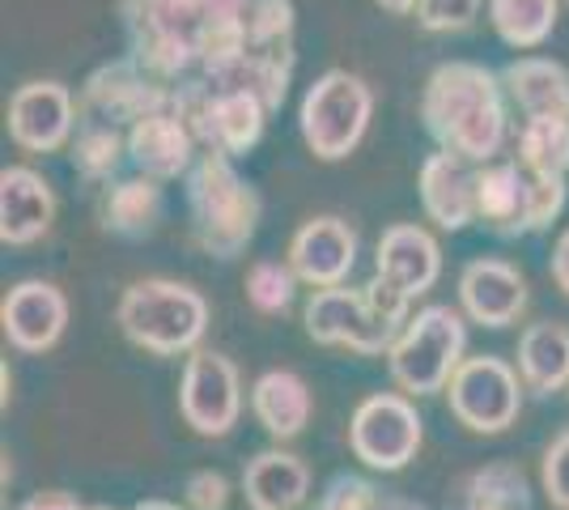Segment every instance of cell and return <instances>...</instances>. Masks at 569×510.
Returning a JSON list of instances; mask_svg holds the SVG:
<instances>
[{"label": "cell", "mask_w": 569, "mask_h": 510, "mask_svg": "<svg viewBox=\"0 0 569 510\" xmlns=\"http://www.w3.org/2000/svg\"><path fill=\"white\" fill-rule=\"evenodd\" d=\"M421 123L442 153L472 167L498 162L506 146V86L476 60H447L426 77Z\"/></svg>", "instance_id": "6da1fadb"}, {"label": "cell", "mask_w": 569, "mask_h": 510, "mask_svg": "<svg viewBox=\"0 0 569 510\" xmlns=\"http://www.w3.org/2000/svg\"><path fill=\"white\" fill-rule=\"evenodd\" d=\"M260 192L238 174L234 158L226 153H200L188 174V213L191 234L200 251L217 260H234L247 251L260 226Z\"/></svg>", "instance_id": "7a4b0ae2"}, {"label": "cell", "mask_w": 569, "mask_h": 510, "mask_svg": "<svg viewBox=\"0 0 569 510\" xmlns=\"http://www.w3.org/2000/svg\"><path fill=\"white\" fill-rule=\"evenodd\" d=\"M116 323L144 353L179 358V353L200 349V340L209 332V302L200 290H191L188 281L144 277L119 293Z\"/></svg>", "instance_id": "3957f363"}, {"label": "cell", "mask_w": 569, "mask_h": 510, "mask_svg": "<svg viewBox=\"0 0 569 510\" xmlns=\"http://www.w3.org/2000/svg\"><path fill=\"white\" fill-rule=\"evenodd\" d=\"M123 26L132 60L158 81H183L191 69H200L204 48V22L196 0H123Z\"/></svg>", "instance_id": "277c9868"}, {"label": "cell", "mask_w": 569, "mask_h": 510, "mask_svg": "<svg viewBox=\"0 0 569 510\" xmlns=\"http://www.w3.org/2000/svg\"><path fill=\"white\" fill-rule=\"evenodd\" d=\"M463 349H468L463 316L455 307L433 302L403 323L400 340L387 353V366L403 396H433V391L451 388L455 370L468 362Z\"/></svg>", "instance_id": "5b68a950"}, {"label": "cell", "mask_w": 569, "mask_h": 510, "mask_svg": "<svg viewBox=\"0 0 569 510\" xmlns=\"http://www.w3.org/2000/svg\"><path fill=\"white\" fill-rule=\"evenodd\" d=\"M370 120H375V90L349 69H328L323 77H315V86L298 107L302 141L319 162L349 158L361 146Z\"/></svg>", "instance_id": "8992f818"}, {"label": "cell", "mask_w": 569, "mask_h": 510, "mask_svg": "<svg viewBox=\"0 0 569 510\" xmlns=\"http://www.w3.org/2000/svg\"><path fill=\"white\" fill-rule=\"evenodd\" d=\"M447 396L459 426H468L472 434H501L522 413V374L506 358L480 353L455 370Z\"/></svg>", "instance_id": "52a82bcc"}, {"label": "cell", "mask_w": 569, "mask_h": 510, "mask_svg": "<svg viewBox=\"0 0 569 510\" xmlns=\"http://www.w3.org/2000/svg\"><path fill=\"white\" fill-rule=\"evenodd\" d=\"M302 319H307V337L315 344H336V349H349L361 358L391 353V344L403 332L400 323H391L387 316L375 311L366 290H349V286L315 290Z\"/></svg>", "instance_id": "ba28073f"}, {"label": "cell", "mask_w": 569, "mask_h": 510, "mask_svg": "<svg viewBox=\"0 0 569 510\" xmlns=\"http://www.w3.org/2000/svg\"><path fill=\"white\" fill-rule=\"evenodd\" d=\"M349 447L375 472H400L421 451V413L400 391H379L357 404L349 421Z\"/></svg>", "instance_id": "9c48e42d"}, {"label": "cell", "mask_w": 569, "mask_h": 510, "mask_svg": "<svg viewBox=\"0 0 569 510\" xmlns=\"http://www.w3.org/2000/svg\"><path fill=\"white\" fill-rule=\"evenodd\" d=\"M77 107H81V120L116 123V128L128 132L137 120L170 107V86L158 81L153 73H144L132 56H119V60H111V64H102V69L86 77Z\"/></svg>", "instance_id": "30bf717a"}, {"label": "cell", "mask_w": 569, "mask_h": 510, "mask_svg": "<svg viewBox=\"0 0 569 510\" xmlns=\"http://www.w3.org/2000/svg\"><path fill=\"white\" fill-rule=\"evenodd\" d=\"M179 413L200 438H226L242 413V379L226 353L196 349L183 366L179 383Z\"/></svg>", "instance_id": "8fae6325"}, {"label": "cell", "mask_w": 569, "mask_h": 510, "mask_svg": "<svg viewBox=\"0 0 569 510\" xmlns=\"http://www.w3.org/2000/svg\"><path fill=\"white\" fill-rule=\"evenodd\" d=\"M9 141L26 153H56V149L72 146L77 123H81V107L64 81H26L9 98Z\"/></svg>", "instance_id": "7c38bea8"}, {"label": "cell", "mask_w": 569, "mask_h": 510, "mask_svg": "<svg viewBox=\"0 0 569 510\" xmlns=\"http://www.w3.org/2000/svg\"><path fill=\"white\" fill-rule=\"evenodd\" d=\"M284 264L293 268V277L310 290H336L349 281L357 264V230L336 213L302 221L289 239Z\"/></svg>", "instance_id": "4fadbf2b"}, {"label": "cell", "mask_w": 569, "mask_h": 510, "mask_svg": "<svg viewBox=\"0 0 569 510\" xmlns=\"http://www.w3.org/2000/svg\"><path fill=\"white\" fill-rule=\"evenodd\" d=\"M0 328L13 349L22 353H48L60 344L64 328H69V298L51 281H18L0 302Z\"/></svg>", "instance_id": "5bb4252c"}, {"label": "cell", "mask_w": 569, "mask_h": 510, "mask_svg": "<svg viewBox=\"0 0 569 510\" xmlns=\"http://www.w3.org/2000/svg\"><path fill=\"white\" fill-rule=\"evenodd\" d=\"M459 307L480 328H510L527 311V277L501 256H480L459 272Z\"/></svg>", "instance_id": "9a60e30c"}, {"label": "cell", "mask_w": 569, "mask_h": 510, "mask_svg": "<svg viewBox=\"0 0 569 510\" xmlns=\"http://www.w3.org/2000/svg\"><path fill=\"white\" fill-rule=\"evenodd\" d=\"M196 137L191 128L179 120L174 107H162L153 116H144L128 128V162L137 167V174H149L158 183L167 179H179V174H191L196 167Z\"/></svg>", "instance_id": "2e32d148"}, {"label": "cell", "mask_w": 569, "mask_h": 510, "mask_svg": "<svg viewBox=\"0 0 569 510\" xmlns=\"http://www.w3.org/2000/svg\"><path fill=\"white\" fill-rule=\"evenodd\" d=\"M476 188H480V167L455 158V153H429L421 162V179H417V192H421V209L438 230H468L476 218Z\"/></svg>", "instance_id": "e0dca14e"}, {"label": "cell", "mask_w": 569, "mask_h": 510, "mask_svg": "<svg viewBox=\"0 0 569 510\" xmlns=\"http://www.w3.org/2000/svg\"><path fill=\"white\" fill-rule=\"evenodd\" d=\"M375 272L387 277L391 286H400L412 302L429 293L442 277V247L429 234L426 226L417 221H396L387 226L375 251Z\"/></svg>", "instance_id": "ac0fdd59"}, {"label": "cell", "mask_w": 569, "mask_h": 510, "mask_svg": "<svg viewBox=\"0 0 569 510\" xmlns=\"http://www.w3.org/2000/svg\"><path fill=\"white\" fill-rule=\"evenodd\" d=\"M56 221V192L34 167L0 170V243L30 247L39 243Z\"/></svg>", "instance_id": "d6986e66"}, {"label": "cell", "mask_w": 569, "mask_h": 510, "mask_svg": "<svg viewBox=\"0 0 569 510\" xmlns=\"http://www.w3.org/2000/svg\"><path fill=\"white\" fill-rule=\"evenodd\" d=\"M476 218L501 239L531 234V170L515 162H489L480 167L476 188Z\"/></svg>", "instance_id": "ffe728a7"}, {"label": "cell", "mask_w": 569, "mask_h": 510, "mask_svg": "<svg viewBox=\"0 0 569 510\" xmlns=\"http://www.w3.org/2000/svg\"><path fill=\"white\" fill-rule=\"evenodd\" d=\"M501 86L527 120H569V69L548 56H519L501 69Z\"/></svg>", "instance_id": "44dd1931"}, {"label": "cell", "mask_w": 569, "mask_h": 510, "mask_svg": "<svg viewBox=\"0 0 569 510\" xmlns=\"http://www.w3.org/2000/svg\"><path fill=\"white\" fill-rule=\"evenodd\" d=\"M293 43L289 48H268V51H242L238 60H230L226 69L217 73H200L209 77L213 90H242V94H256L268 107V111H281L284 94H289V77H293Z\"/></svg>", "instance_id": "7402d4cb"}, {"label": "cell", "mask_w": 569, "mask_h": 510, "mask_svg": "<svg viewBox=\"0 0 569 510\" xmlns=\"http://www.w3.org/2000/svg\"><path fill=\"white\" fill-rule=\"evenodd\" d=\"M310 468L293 451H260L242 472V493L251 510H298L307 502Z\"/></svg>", "instance_id": "603a6c76"}, {"label": "cell", "mask_w": 569, "mask_h": 510, "mask_svg": "<svg viewBox=\"0 0 569 510\" xmlns=\"http://www.w3.org/2000/svg\"><path fill=\"white\" fill-rule=\"evenodd\" d=\"M251 413L268 430V438H277V442L298 438L310 421L307 379L293 370H263L251 388Z\"/></svg>", "instance_id": "cb8c5ba5"}, {"label": "cell", "mask_w": 569, "mask_h": 510, "mask_svg": "<svg viewBox=\"0 0 569 510\" xmlns=\"http://www.w3.org/2000/svg\"><path fill=\"white\" fill-rule=\"evenodd\" d=\"M162 183L149 174H128L116 179L102 196V230H111L119 239H144L158 230L162 221Z\"/></svg>", "instance_id": "d4e9b609"}, {"label": "cell", "mask_w": 569, "mask_h": 510, "mask_svg": "<svg viewBox=\"0 0 569 510\" xmlns=\"http://www.w3.org/2000/svg\"><path fill=\"white\" fill-rule=\"evenodd\" d=\"M519 374L522 388L536 396L569 391V328L566 323H531L519 337Z\"/></svg>", "instance_id": "484cf974"}, {"label": "cell", "mask_w": 569, "mask_h": 510, "mask_svg": "<svg viewBox=\"0 0 569 510\" xmlns=\"http://www.w3.org/2000/svg\"><path fill=\"white\" fill-rule=\"evenodd\" d=\"M268 107L256 94H242V90H217L213 98V120H209V141L204 153H226V158H242L260 146L263 123H268Z\"/></svg>", "instance_id": "4316f807"}, {"label": "cell", "mask_w": 569, "mask_h": 510, "mask_svg": "<svg viewBox=\"0 0 569 510\" xmlns=\"http://www.w3.org/2000/svg\"><path fill=\"white\" fill-rule=\"evenodd\" d=\"M485 13L506 48L531 51L552 39L557 18H561V0H489Z\"/></svg>", "instance_id": "83f0119b"}, {"label": "cell", "mask_w": 569, "mask_h": 510, "mask_svg": "<svg viewBox=\"0 0 569 510\" xmlns=\"http://www.w3.org/2000/svg\"><path fill=\"white\" fill-rule=\"evenodd\" d=\"M128 158V132L116 123L102 120H81L77 137H72V170L90 183H111L116 170Z\"/></svg>", "instance_id": "f1b7e54d"}, {"label": "cell", "mask_w": 569, "mask_h": 510, "mask_svg": "<svg viewBox=\"0 0 569 510\" xmlns=\"http://www.w3.org/2000/svg\"><path fill=\"white\" fill-rule=\"evenodd\" d=\"M519 162L531 174H569V120H522Z\"/></svg>", "instance_id": "f546056e"}, {"label": "cell", "mask_w": 569, "mask_h": 510, "mask_svg": "<svg viewBox=\"0 0 569 510\" xmlns=\"http://www.w3.org/2000/svg\"><path fill=\"white\" fill-rule=\"evenodd\" d=\"M298 277L293 268L281 260H256L247 272V302L260 311V316H281L293 307V293H298Z\"/></svg>", "instance_id": "4dcf8cb0"}, {"label": "cell", "mask_w": 569, "mask_h": 510, "mask_svg": "<svg viewBox=\"0 0 569 510\" xmlns=\"http://www.w3.org/2000/svg\"><path fill=\"white\" fill-rule=\"evenodd\" d=\"M293 0H251L247 4V43L256 51L268 48H289L293 43Z\"/></svg>", "instance_id": "1f68e13d"}, {"label": "cell", "mask_w": 569, "mask_h": 510, "mask_svg": "<svg viewBox=\"0 0 569 510\" xmlns=\"http://www.w3.org/2000/svg\"><path fill=\"white\" fill-rule=\"evenodd\" d=\"M480 4H489V0H421L412 18L429 34H455L480 18Z\"/></svg>", "instance_id": "d6a6232c"}, {"label": "cell", "mask_w": 569, "mask_h": 510, "mask_svg": "<svg viewBox=\"0 0 569 510\" xmlns=\"http://www.w3.org/2000/svg\"><path fill=\"white\" fill-rule=\"evenodd\" d=\"M569 200L566 174H531V234L548 230Z\"/></svg>", "instance_id": "836d02e7"}, {"label": "cell", "mask_w": 569, "mask_h": 510, "mask_svg": "<svg viewBox=\"0 0 569 510\" xmlns=\"http://www.w3.org/2000/svg\"><path fill=\"white\" fill-rule=\"evenodd\" d=\"M545 493L557 510H569V430L557 434L545 451Z\"/></svg>", "instance_id": "e575fe53"}, {"label": "cell", "mask_w": 569, "mask_h": 510, "mask_svg": "<svg viewBox=\"0 0 569 510\" xmlns=\"http://www.w3.org/2000/svg\"><path fill=\"white\" fill-rule=\"evenodd\" d=\"M188 502H191V510H226V502H230V486H226V477L213 472V468L191 472L188 477Z\"/></svg>", "instance_id": "d590c367"}, {"label": "cell", "mask_w": 569, "mask_h": 510, "mask_svg": "<svg viewBox=\"0 0 569 510\" xmlns=\"http://www.w3.org/2000/svg\"><path fill=\"white\" fill-rule=\"evenodd\" d=\"M548 272H552V286L569 298V230H561V239L552 243V260H548Z\"/></svg>", "instance_id": "8d00e7d4"}, {"label": "cell", "mask_w": 569, "mask_h": 510, "mask_svg": "<svg viewBox=\"0 0 569 510\" xmlns=\"http://www.w3.org/2000/svg\"><path fill=\"white\" fill-rule=\"evenodd\" d=\"M22 510H81V507H77V498L64 493V489H48V493H34Z\"/></svg>", "instance_id": "74e56055"}, {"label": "cell", "mask_w": 569, "mask_h": 510, "mask_svg": "<svg viewBox=\"0 0 569 510\" xmlns=\"http://www.w3.org/2000/svg\"><path fill=\"white\" fill-rule=\"evenodd\" d=\"M375 4H382L387 13H417L421 0H375Z\"/></svg>", "instance_id": "f35d334b"}, {"label": "cell", "mask_w": 569, "mask_h": 510, "mask_svg": "<svg viewBox=\"0 0 569 510\" xmlns=\"http://www.w3.org/2000/svg\"><path fill=\"white\" fill-rule=\"evenodd\" d=\"M137 510H183V507H174V502H162V498H149V502H141Z\"/></svg>", "instance_id": "ab89813d"}, {"label": "cell", "mask_w": 569, "mask_h": 510, "mask_svg": "<svg viewBox=\"0 0 569 510\" xmlns=\"http://www.w3.org/2000/svg\"><path fill=\"white\" fill-rule=\"evenodd\" d=\"M94 510H111V507H94Z\"/></svg>", "instance_id": "60d3db41"}]
</instances>
